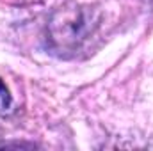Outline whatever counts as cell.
Here are the masks:
<instances>
[{
  "label": "cell",
  "instance_id": "6da1fadb",
  "mask_svg": "<svg viewBox=\"0 0 153 151\" xmlns=\"http://www.w3.org/2000/svg\"><path fill=\"white\" fill-rule=\"evenodd\" d=\"M102 25V11L91 4L68 2L57 7L46 23V44L61 59L84 52Z\"/></svg>",
  "mask_w": 153,
  "mask_h": 151
},
{
  "label": "cell",
  "instance_id": "7a4b0ae2",
  "mask_svg": "<svg viewBox=\"0 0 153 151\" xmlns=\"http://www.w3.org/2000/svg\"><path fill=\"white\" fill-rule=\"evenodd\" d=\"M14 112V101L13 96L7 89V85L4 84V80L0 78V117H7Z\"/></svg>",
  "mask_w": 153,
  "mask_h": 151
}]
</instances>
